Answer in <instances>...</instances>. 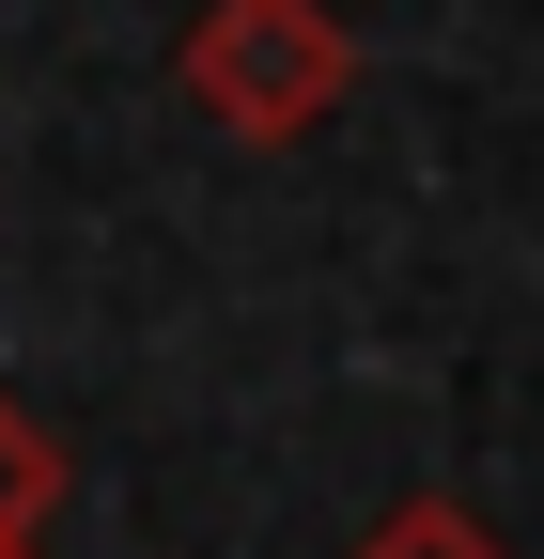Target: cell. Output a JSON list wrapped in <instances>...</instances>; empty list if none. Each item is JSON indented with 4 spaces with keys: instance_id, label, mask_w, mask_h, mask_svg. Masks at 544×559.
Listing matches in <instances>:
<instances>
[{
    "instance_id": "cell-1",
    "label": "cell",
    "mask_w": 544,
    "mask_h": 559,
    "mask_svg": "<svg viewBox=\"0 0 544 559\" xmlns=\"http://www.w3.org/2000/svg\"><path fill=\"white\" fill-rule=\"evenodd\" d=\"M172 79H187V109L218 140L296 156V140L358 94V32H343V0H202L187 47H172Z\"/></svg>"
},
{
    "instance_id": "cell-2",
    "label": "cell",
    "mask_w": 544,
    "mask_h": 559,
    "mask_svg": "<svg viewBox=\"0 0 544 559\" xmlns=\"http://www.w3.org/2000/svg\"><path fill=\"white\" fill-rule=\"evenodd\" d=\"M47 513H62V436L0 389V544H47Z\"/></svg>"
},
{
    "instance_id": "cell-3",
    "label": "cell",
    "mask_w": 544,
    "mask_h": 559,
    "mask_svg": "<svg viewBox=\"0 0 544 559\" xmlns=\"http://www.w3.org/2000/svg\"><path fill=\"white\" fill-rule=\"evenodd\" d=\"M343 559H513V544H498L483 513H466V498H389V513H374Z\"/></svg>"
},
{
    "instance_id": "cell-4",
    "label": "cell",
    "mask_w": 544,
    "mask_h": 559,
    "mask_svg": "<svg viewBox=\"0 0 544 559\" xmlns=\"http://www.w3.org/2000/svg\"><path fill=\"white\" fill-rule=\"evenodd\" d=\"M0 559H47V544H0Z\"/></svg>"
}]
</instances>
